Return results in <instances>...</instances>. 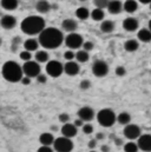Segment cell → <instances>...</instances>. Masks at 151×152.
Here are the masks:
<instances>
[{"label": "cell", "instance_id": "1", "mask_svg": "<svg viewBox=\"0 0 151 152\" xmlns=\"http://www.w3.org/2000/svg\"><path fill=\"white\" fill-rule=\"evenodd\" d=\"M63 40H64V36L62 31L56 27L44 28L39 33V39H38L39 45H41L44 48H47V50H53L59 47Z\"/></svg>", "mask_w": 151, "mask_h": 152}, {"label": "cell", "instance_id": "2", "mask_svg": "<svg viewBox=\"0 0 151 152\" xmlns=\"http://www.w3.org/2000/svg\"><path fill=\"white\" fill-rule=\"evenodd\" d=\"M20 27L25 34H29V36L39 34L45 28V20L39 15H31L25 18L21 21Z\"/></svg>", "mask_w": 151, "mask_h": 152}, {"label": "cell", "instance_id": "3", "mask_svg": "<svg viewBox=\"0 0 151 152\" xmlns=\"http://www.w3.org/2000/svg\"><path fill=\"white\" fill-rule=\"evenodd\" d=\"M1 73L2 77L10 81V83H17V81H20L21 78H23V69L20 67V65L13 60H10V61H6L4 65H2V69H1Z\"/></svg>", "mask_w": 151, "mask_h": 152}, {"label": "cell", "instance_id": "4", "mask_svg": "<svg viewBox=\"0 0 151 152\" xmlns=\"http://www.w3.org/2000/svg\"><path fill=\"white\" fill-rule=\"evenodd\" d=\"M117 115L114 114L112 110L110 109H103L97 113V120L98 123L104 127H110L116 123Z\"/></svg>", "mask_w": 151, "mask_h": 152}, {"label": "cell", "instance_id": "5", "mask_svg": "<svg viewBox=\"0 0 151 152\" xmlns=\"http://www.w3.org/2000/svg\"><path fill=\"white\" fill-rule=\"evenodd\" d=\"M53 148L57 152H71L73 149V143H72L71 138L63 136V137L54 139Z\"/></svg>", "mask_w": 151, "mask_h": 152}, {"label": "cell", "instance_id": "6", "mask_svg": "<svg viewBox=\"0 0 151 152\" xmlns=\"http://www.w3.org/2000/svg\"><path fill=\"white\" fill-rule=\"evenodd\" d=\"M63 71H64V66L62 65V63H59L57 60L47 61V64H46V73L48 76L57 78V77H59L63 73Z\"/></svg>", "mask_w": 151, "mask_h": 152}, {"label": "cell", "instance_id": "7", "mask_svg": "<svg viewBox=\"0 0 151 152\" xmlns=\"http://www.w3.org/2000/svg\"><path fill=\"white\" fill-rule=\"evenodd\" d=\"M21 69H23V73L30 78H34L40 73V66L37 61H31V60L25 61Z\"/></svg>", "mask_w": 151, "mask_h": 152}, {"label": "cell", "instance_id": "8", "mask_svg": "<svg viewBox=\"0 0 151 152\" xmlns=\"http://www.w3.org/2000/svg\"><path fill=\"white\" fill-rule=\"evenodd\" d=\"M84 42V39L80 34L71 32L66 38H65V45L70 48V50H77L79 48Z\"/></svg>", "mask_w": 151, "mask_h": 152}, {"label": "cell", "instance_id": "9", "mask_svg": "<svg viewBox=\"0 0 151 152\" xmlns=\"http://www.w3.org/2000/svg\"><path fill=\"white\" fill-rule=\"evenodd\" d=\"M92 72L96 77H104L109 72V66L103 60H97L92 65Z\"/></svg>", "mask_w": 151, "mask_h": 152}, {"label": "cell", "instance_id": "10", "mask_svg": "<svg viewBox=\"0 0 151 152\" xmlns=\"http://www.w3.org/2000/svg\"><path fill=\"white\" fill-rule=\"evenodd\" d=\"M124 136L128 139H137L141 136V129L139 126L135 125V124H126L124 127Z\"/></svg>", "mask_w": 151, "mask_h": 152}, {"label": "cell", "instance_id": "11", "mask_svg": "<svg viewBox=\"0 0 151 152\" xmlns=\"http://www.w3.org/2000/svg\"><path fill=\"white\" fill-rule=\"evenodd\" d=\"M138 149L144 152H151V134H142L138 137Z\"/></svg>", "mask_w": 151, "mask_h": 152}, {"label": "cell", "instance_id": "12", "mask_svg": "<svg viewBox=\"0 0 151 152\" xmlns=\"http://www.w3.org/2000/svg\"><path fill=\"white\" fill-rule=\"evenodd\" d=\"M78 117H79V119H81L83 121H90V120L93 119L95 112H93V110H92L91 107L84 106V107L79 109V111H78Z\"/></svg>", "mask_w": 151, "mask_h": 152}, {"label": "cell", "instance_id": "13", "mask_svg": "<svg viewBox=\"0 0 151 152\" xmlns=\"http://www.w3.org/2000/svg\"><path fill=\"white\" fill-rule=\"evenodd\" d=\"M123 27L125 31L128 32H133L138 28V20L136 18H132V17H129L126 19H124L123 21Z\"/></svg>", "mask_w": 151, "mask_h": 152}, {"label": "cell", "instance_id": "14", "mask_svg": "<svg viewBox=\"0 0 151 152\" xmlns=\"http://www.w3.org/2000/svg\"><path fill=\"white\" fill-rule=\"evenodd\" d=\"M62 133L64 137L67 138H72L77 134V126L75 124H70V123H65L62 127Z\"/></svg>", "mask_w": 151, "mask_h": 152}, {"label": "cell", "instance_id": "15", "mask_svg": "<svg viewBox=\"0 0 151 152\" xmlns=\"http://www.w3.org/2000/svg\"><path fill=\"white\" fill-rule=\"evenodd\" d=\"M17 24V19L13 15H4L0 20V25L5 30H12Z\"/></svg>", "mask_w": 151, "mask_h": 152}, {"label": "cell", "instance_id": "16", "mask_svg": "<svg viewBox=\"0 0 151 152\" xmlns=\"http://www.w3.org/2000/svg\"><path fill=\"white\" fill-rule=\"evenodd\" d=\"M64 72L66 75H69V76H76V75H78V72H79V65H78V63H76L73 60L67 61L64 65Z\"/></svg>", "mask_w": 151, "mask_h": 152}, {"label": "cell", "instance_id": "17", "mask_svg": "<svg viewBox=\"0 0 151 152\" xmlns=\"http://www.w3.org/2000/svg\"><path fill=\"white\" fill-rule=\"evenodd\" d=\"M106 7H108V10L111 14H118L123 10V4L119 0H111V1L108 2Z\"/></svg>", "mask_w": 151, "mask_h": 152}, {"label": "cell", "instance_id": "18", "mask_svg": "<svg viewBox=\"0 0 151 152\" xmlns=\"http://www.w3.org/2000/svg\"><path fill=\"white\" fill-rule=\"evenodd\" d=\"M138 8V2L136 0H125V2L123 4V10L128 13H133L136 12Z\"/></svg>", "mask_w": 151, "mask_h": 152}, {"label": "cell", "instance_id": "19", "mask_svg": "<svg viewBox=\"0 0 151 152\" xmlns=\"http://www.w3.org/2000/svg\"><path fill=\"white\" fill-rule=\"evenodd\" d=\"M39 142L41 145H52L53 142H54V138H53V134L52 133H48V132H45V133H41L40 137H39Z\"/></svg>", "mask_w": 151, "mask_h": 152}, {"label": "cell", "instance_id": "20", "mask_svg": "<svg viewBox=\"0 0 151 152\" xmlns=\"http://www.w3.org/2000/svg\"><path fill=\"white\" fill-rule=\"evenodd\" d=\"M63 28L66 31V32H75L76 28H77V21L73 20V19H65L62 24Z\"/></svg>", "mask_w": 151, "mask_h": 152}, {"label": "cell", "instance_id": "21", "mask_svg": "<svg viewBox=\"0 0 151 152\" xmlns=\"http://www.w3.org/2000/svg\"><path fill=\"white\" fill-rule=\"evenodd\" d=\"M137 37L143 42H150L151 41V31L149 28H142L138 31Z\"/></svg>", "mask_w": 151, "mask_h": 152}, {"label": "cell", "instance_id": "22", "mask_svg": "<svg viewBox=\"0 0 151 152\" xmlns=\"http://www.w3.org/2000/svg\"><path fill=\"white\" fill-rule=\"evenodd\" d=\"M36 8L39 13H47L51 8V4L47 0H39L36 5Z\"/></svg>", "mask_w": 151, "mask_h": 152}, {"label": "cell", "instance_id": "23", "mask_svg": "<svg viewBox=\"0 0 151 152\" xmlns=\"http://www.w3.org/2000/svg\"><path fill=\"white\" fill-rule=\"evenodd\" d=\"M24 47H25L26 51H30V52L36 51V50H38V47H39V41L33 38L27 39V40L24 42Z\"/></svg>", "mask_w": 151, "mask_h": 152}, {"label": "cell", "instance_id": "24", "mask_svg": "<svg viewBox=\"0 0 151 152\" xmlns=\"http://www.w3.org/2000/svg\"><path fill=\"white\" fill-rule=\"evenodd\" d=\"M138 46H139V44L135 39H130V40H126L124 42V48L128 52H135L136 50H138Z\"/></svg>", "mask_w": 151, "mask_h": 152}, {"label": "cell", "instance_id": "25", "mask_svg": "<svg viewBox=\"0 0 151 152\" xmlns=\"http://www.w3.org/2000/svg\"><path fill=\"white\" fill-rule=\"evenodd\" d=\"M2 8L7 11H13L18 7V0H1L0 1Z\"/></svg>", "mask_w": 151, "mask_h": 152}, {"label": "cell", "instance_id": "26", "mask_svg": "<svg viewBox=\"0 0 151 152\" xmlns=\"http://www.w3.org/2000/svg\"><path fill=\"white\" fill-rule=\"evenodd\" d=\"M90 15H91V18H92L95 21H102V20H104V17H105L103 8H98V7L95 8V10L90 13Z\"/></svg>", "mask_w": 151, "mask_h": 152}, {"label": "cell", "instance_id": "27", "mask_svg": "<svg viewBox=\"0 0 151 152\" xmlns=\"http://www.w3.org/2000/svg\"><path fill=\"white\" fill-rule=\"evenodd\" d=\"M76 15H77V18L80 19V20H86V19L90 17V11H89L86 7H79V8H77V11H76Z\"/></svg>", "mask_w": 151, "mask_h": 152}, {"label": "cell", "instance_id": "28", "mask_svg": "<svg viewBox=\"0 0 151 152\" xmlns=\"http://www.w3.org/2000/svg\"><path fill=\"white\" fill-rule=\"evenodd\" d=\"M113 28H114V24L111 20H103V23L100 24V30L105 33H110L112 32Z\"/></svg>", "mask_w": 151, "mask_h": 152}, {"label": "cell", "instance_id": "29", "mask_svg": "<svg viewBox=\"0 0 151 152\" xmlns=\"http://www.w3.org/2000/svg\"><path fill=\"white\" fill-rule=\"evenodd\" d=\"M116 120H117L119 124H122V125H126V124L130 123V120H131V115L128 113V112H122V113H119L118 115H117Z\"/></svg>", "mask_w": 151, "mask_h": 152}, {"label": "cell", "instance_id": "30", "mask_svg": "<svg viewBox=\"0 0 151 152\" xmlns=\"http://www.w3.org/2000/svg\"><path fill=\"white\" fill-rule=\"evenodd\" d=\"M75 58L77 59V61H79V63H86L89 60V53L85 50H80V51H78L76 53Z\"/></svg>", "mask_w": 151, "mask_h": 152}, {"label": "cell", "instance_id": "31", "mask_svg": "<svg viewBox=\"0 0 151 152\" xmlns=\"http://www.w3.org/2000/svg\"><path fill=\"white\" fill-rule=\"evenodd\" d=\"M36 60H37V63H46V61H48V53L46 51H38L36 53Z\"/></svg>", "mask_w": 151, "mask_h": 152}, {"label": "cell", "instance_id": "32", "mask_svg": "<svg viewBox=\"0 0 151 152\" xmlns=\"http://www.w3.org/2000/svg\"><path fill=\"white\" fill-rule=\"evenodd\" d=\"M124 151L125 152H137L138 151V145L133 142H129L124 145Z\"/></svg>", "mask_w": 151, "mask_h": 152}, {"label": "cell", "instance_id": "33", "mask_svg": "<svg viewBox=\"0 0 151 152\" xmlns=\"http://www.w3.org/2000/svg\"><path fill=\"white\" fill-rule=\"evenodd\" d=\"M31 58H32V54H31V52L30 51H23L21 53H20V59L21 60H24V61H29V60H31Z\"/></svg>", "mask_w": 151, "mask_h": 152}, {"label": "cell", "instance_id": "34", "mask_svg": "<svg viewBox=\"0 0 151 152\" xmlns=\"http://www.w3.org/2000/svg\"><path fill=\"white\" fill-rule=\"evenodd\" d=\"M83 132L85 134H91L93 132V126L91 124H83Z\"/></svg>", "mask_w": 151, "mask_h": 152}, {"label": "cell", "instance_id": "35", "mask_svg": "<svg viewBox=\"0 0 151 152\" xmlns=\"http://www.w3.org/2000/svg\"><path fill=\"white\" fill-rule=\"evenodd\" d=\"M76 57V54L73 53V51L72 50H69V51H66L65 53H64V58L67 60V61H70V60H73Z\"/></svg>", "mask_w": 151, "mask_h": 152}, {"label": "cell", "instance_id": "36", "mask_svg": "<svg viewBox=\"0 0 151 152\" xmlns=\"http://www.w3.org/2000/svg\"><path fill=\"white\" fill-rule=\"evenodd\" d=\"M108 2L109 0H95V5L98 7V8H104L108 6Z\"/></svg>", "mask_w": 151, "mask_h": 152}, {"label": "cell", "instance_id": "37", "mask_svg": "<svg viewBox=\"0 0 151 152\" xmlns=\"http://www.w3.org/2000/svg\"><path fill=\"white\" fill-rule=\"evenodd\" d=\"M81 46H83V48H84L85 51H87V52L91 51V50L93 48V44H92L91 41H84Z\"/></svg>", "mask_w": 151, "mask_h": 152}, {"label": "cell", "instance_id": "38", "mask_svg": "<svg viewBox=\"0 0 151 152\" xmlns=\"http://www.w3.org/2000/svg\"><path fill=\"white\" fill-rule=\"evenodd\" d=\"M125 73H126V70H125L123 66H118V67H116V75H117V76L123 77Z\"/></svg>", "mask_w": 151, "mask_h": 152}, {"label": "cell", "instance_id": "39", "mask_svg": "<svg viewBox=\"0 0 151 152\" xmlns=\"http://www.w3.org/2000/svg\"><path fill=\"white\" fill-rule=\"evenodd\" d=\"M90 86H91V83H90L89 80H83V81L80 83V88H81V90H87Z\"/></svg>", "mask_w": 151, "mask_h": 152}, {"label": "cell", "instance_id": "40", "mask_svg": "<svg viewBox=\"0 0 151 152\" xmlns=\"http://www.w3.org/2000/svg\"><path fill=\"white\" fill-rule=\"evenodd\" d=\"M37 152H53V150H52L50 146H47V145H41V146L38 149Z\"/></svg>", "mask_w": 151, "mask_h": 152}, {"label": "cell", "instance_id": "41", "mask_svg": "<svg viewBox=\"0 0 151 152\" xmlns=\"http://www.w3.org/2000/svg\"><path fill=\"white\" fill-rule=\"evenodd\" d=\"M69 119H70V117H69V114H66V113H62V114H59V120L62 121V123H67L69 121Z\"/></svg>", "mask_w": 151, "mask_h": 152}, {"label": "cell", "instance_id": "42", "mask_svg": "<svg viewBox=\"0 0 151 152\" xmlns=\"http://www.w3.org/2000/svg\"><path fill=\"white\" fill-rule=\"evenodd\" d=\"M37 80H38V83H40V84H44V83H46V80H47V78H46V76H44V75H38L37 77Z\"/></svg>", "mask_w": 151, "mask_h": 152}, {"label": "cell", "instance_id": "43", "mask_svg": "<svg viewBox=\"0 0 151 152\" xmlns=\"http://www.w3.org/2000/svg\"><path fill=\"white\" fill-rule=\"evenodd\" d=\"M21 83H23L24 85H29V84L31 83V78L27 76L23 77V78H21Z\"/></svg>", "mask_w": 151, "mask_h": 152}, {"label": "cell", "instance_id": "44", "mask_svg": "<svg viewBox=\"0 0 151 152\" xmlns=\"http://www.w3.org/2000/svg\"><path fill=\"white\" fill-rule=\"evenodd\" d=\"M87 145H89V148H90L91 150H92V149H95V148H96V139H95V140L89 142V144H87Z\"/></svg>", "mask_w": 151, "mask_h": 152}, {"label": "cell", "instance_id": "45", "mask_svg": "<svg viewBox=\"0 0 151 152\" xmlns=\"http://www.w3.org/2000/svg\"><path fill=\"white\" fill-rule=\"evenodd\" d=\"M75 125L78 127V126H83V120L81 119H77L75 121Z\"/></svg>", "mask_w": 151, "mask_h": 152}, {"label": "cell", "instance_id": "46", "mask_svg": "<svg viewBox=\"0 0 151 152\" xmlns=\"http://www.w3.org/2000/svg\"><path fill=\"white\" fill-rule=\"evenodd\" d=\"M96 138H97V139H103V138H104V134H103V133H97Z\"/></svg>", "mask_w": 151, "mask_h": 152}, {"label": "cell", "instance_id": "47", "mask_svg": "<svg viewBox=\"0 0 151 152\" xmlns=\"http://www.w3.org/2000/svg\"><path fill=\"white\" fill-rule=\"evenodd\" d=\"M102 151H103V152H109V148H108L106 145H103V146H102Z\"/></svg>", "mask_w": 151, "mask_h": 152}, {"label": "cell", "instance_id": "48", "mask_svg": "<svg viewBox=\"0 0 151 152\" xmlns=\"http://www.w3.org/2000/svg\"><path fill=\"white\" fill-rule=\"evenodd\" d=\"M139 2H142V4H150L151 0H138Z\"/></svg>", "mask_w": 151, "mask_h": 152}, {"label": "cell", "instance_id": "49", "mask_svg": "<svg viewBox=\"0 0 151 152\" xmlns=\"http://www.w3.org/2000/svg\"><path fill=\"white\" fill-rule=\"evenodd\" d=\"M116 144H117V145H120V144H122V140H120V139H116Z\"/></svg>", "mask_w": 151, "mask_h": 152}, {"label": "cell", "instance_id": "50", "mask_svg": "<svg viewBox=\"0 0 151 152\" xmlns=\"http://www.w3.org/2000/svg\"><path fill=\"white\" fill-rule=\"evenodd\" d=\"M149 30L151 31V19H150V21H149Z\"/></svg>", "mask_w": 151, "mask_h": 152}, {"label": "cell", "instance_id": "51", "mask_svg": "<svg viewBox=\"0 0 151 152\" xmlns=\"http://www.w3.org/2000/svg\"><path fill=\"white\" fill-rule=\"evenodd\" d=\"M90 152H96V151H95V150H93V149H92V150H91V151H90Z\"/></svg>", "mask_w": 151, "mask_h": 152}, {"label": "cell", "instance_id": "52", "mask_svg": "<svg viewBox=\"0 0 151 152\" xmlns=\"http://www.w3.org/2000/svg\"><path fill=\"white\" fill-rule=\"evenodd\" d=\"M0 45H1V39H0Z\"/></svg>", "mask_w": 151, "mask_h": 152}, {"label": "cell", "instance_id": "53", "mask_svg": "<svg viewBox=\"0 0 151 152\" xmlns=\"http://www.w3.org/2000/svg\"><path fill=\"white\" fill-rule=\"evenodd\" d=\"M150 10H151V2H150Z\"/></svg>", "mask_w": 151, "mask_h": 152}, {"label": "cell", "instance_id": "54", "mask_svg": "<svg viewBox=\"0 0 151 152\" xmlns=\"http://www.w3.org/2000/svg\"><path fill=\"white\" fill-rule=\"evenodd\" d=\"M81 1H85V0H81Z\"/></svg>", "mask_w": 151, "mask_h": 152}]
</instances>
